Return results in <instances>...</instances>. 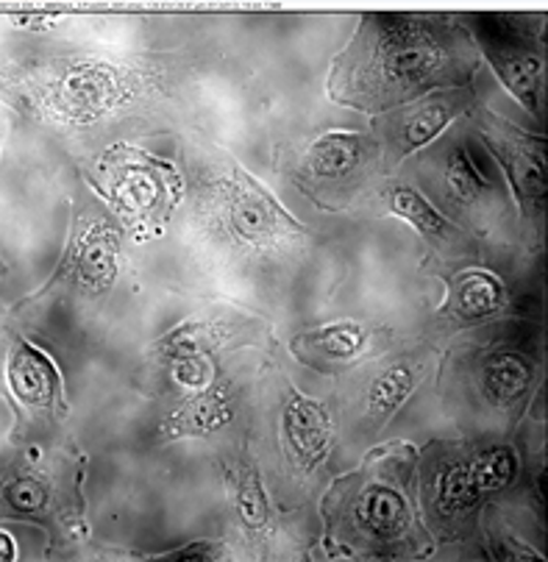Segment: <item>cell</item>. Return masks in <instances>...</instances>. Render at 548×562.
<instances>
[{"label":"cell","mask_w":548,"mask_h":562,"mask_svg":"<svg viewBox=\"0 0 548 562\" xmlns=\"http://www.w3.org/2000/svg\"><path fill=\"white\" fill-rule=\"evenodd\" d=\"M332 424L321 404L306 398H295L284 415V437L287 446L295 457L306 462L321 460L328 446Z\"/></svg>","instance_id":"obj_1"},{"label":"cell","mask_w":548,"mask_h":562,"mask_svg":"<svg viewBox=\"0 0 548 562\" xmlns=\"http://www.w3.org/2000/svg\"><path fill=\"white\" fill-rule=\"evenodd\" d=\"M226 420H232V404L226 401V395L201 393L161 424L159 437L161 440H176V437L209 435V431L221 429Z\"/></svg>","instance_id":"obj_2"},{"label":"cell","mask_w":548,"mask_h":562,"mask_svg":"<svg viewBox=\"0 0 548 562\" xmlns=\"http://www.w3.org/2000/svg\"><path fill=\"white\" fill-rule=\"evenodd\" d=\"M9 382L25 404H54L56 390H59L54 366L29 346L14 353L12 366H9Z\"/></svg>","instance_id":"obj_3"},{"label":"cell","mask_w":548,"mask_h":562,"mask_svg":"<svg viewBox=\"0 0 548 562\" xmlns=\"http://www.w3.org/2000/svg\"><path fill=\"white\" fill-rule=\"evenodd\" d=\"M357 515L370 532L388 538V535H395L404 529L406 504L395 491H388V487H368L365 496L359 498Z\"/></svg>","instance_id":"obj_4"},{"label":"cell","mask_w":548,"mask_h":562,"mask_svg":"<svg viewBox=\"0 0 548 562\" xmlns=\"http://www.w3.org/2000/svg\"><path fill=\"white\" fill-rule=\"evenodd\" d=\"M526 384H529V371L515 357L493 359L484 371V395L493 404H510L524 393Z\"/></svg>","instance_id":"obj_5"},{"label":"cell","mask_w":548,"mask_h":562,"mask_svg":"<svg viewBox=\"0 0 548 562\" xmlns=\"http://www.w3.org/2000/svg\"><path fill=\"white\" fill-rule=\"evenodd\" d=\"M412 387H415V376H412L410 368L406 366L390 368L388 373H382V376L370 384V393H368L370 415H376V418H390V415L404 404V398L410 395Z\"/></svg>","instance_id":"obj_6"},{"label":"cell","mask_w":548,"mask_h":562,"mask_svg":"<svg viewBox=\"0 0 548 562\" xmlns=\"http://www.w3.org/2000/svg\"><path fill=\"white\" fill-rule=\"evenodd\" d=\"M388 204L393 215H399L401 221H410L417 232H424L426 237H440L446 232V221L443 215H437L432 210V204H426L424 198L417 195L412 187H393L388 192Z\"/></svg>","instance_id":"obj_7"},{"label":"cell","mask_w":548,"mask_h":562,"mask_svg":"<svg viewBox=\"0 0 548 562\" xmlns=\"http://www.w3.org/2000/svg\"><path fill=\"white\" fill-rule=\"evenodd\" d=\"M232 479L234 487V504H237V513L243 518V524L248 529H265L270 518L268 496H265L262 485H259V473L257 471H239L237 476Z\"/></svg>","instance_id":"obj_8"},{"label":"cell","mask_w":548,"mask_h":562,"mask_svg":"<svg viewBox=\"0 0 548 562\" xmlns=\"http://www.w3.org/2000/svg\"><path fill=\"white\" fill-rule=\"evenodd\" d=\"M359 159V139L357 137H326L312 150V170L326 179L346 176Z\"/></svg>","instance_id":"obj_9"},{"label":"cell","mask_w":548,"mask_h":562,"mask_svg":"<svg viewBox=\"0 0 548 562\" xmlns=\"http://www.w3.org/2000/svg\"><path fill=\"white\" fill-rule=\"evenodd\" d=\"M495 70L501 72L504 85L521 98L529 109L537 103V87H540V61L535 56H510V59L495 61Z\"/></svg>","instance_id":"obj_10"},{"label":"cell","mask_w":548,"mask_h":562,"mask_svg":"<svg viewBox=\"0 0 548 562\" xmlns=\"http://www.w3.org/2000/svg\"><path fill=\"white\" fill-rule=\"evenodd\" d=\"M501 290L490 276H466L459 284L457 310L466 317H482L499 310Z\"/></svg>","instance_id":"obj_11"},{"label":"cell","mask_w":548,"mask_h":562,"mask_svg":"<svg viewBox=\"0 0 548 562\" xmlns=\"http://www.w3.org/2000/svg\"><path fill=\"white\" fill-rule=\"evenodd\" d=\"M473 482L479 491H499L507 487L515 476V457L510 449H490L471 465Z\"/></svg>","instance_id":"obj_12"},{"label":"cell","mask_w":548,"mask_h":562,"mask_svg":"<svg viewBox=\"0 0 548 562\" xmlns=\"http://www.w3.org/2000/svg\"><path fill=\"white\" fill-rule=\"evenodd\" d=\"M479 496V487L473 482L471 468H451L446 476L440 479V509L446 515L462 513L471 507Z\"/></svg>","instance_id":"obj_13"},{"label":"cell","mask_w":548,"mask_h":562,"mask_svg":"<svg viewBox=\"0 0 548 562\" xmlns=\"http://www.w3.org/2000/svg\"><path fill=\"white\" fill-rule=\"evenodd\" d=\"M446 181H448V190H451L454 198H459L462 204L477 201L479 190H482L484 184V179L477 173V168H473L471 156H468L462 148H457L451 156H448Z\"/></svg>","instance_id":"obj_14"},{"label":"cell","mask_w":548,"mask_h":562,"mask_svg":"<svg viewBox=\"0 0 548 562\" xmlns=\"http://www.w3.org/2000/svg\"><path fill=\"white\" fill-rule=\"evenodd\" d=\"M310 340L328 357H354L362 348L365 331L357 324H334L310 335Z\"/></svg>","instance_id":"obj_15"},{"label":"cell","mask_w":548,"mask_h":562,"mask_svg":"<svg viewBox=\"0 0 548 562\" xmlns=\"http://www.w3.org/2000/svg\"><path fill=\"white\" fill-rule=\"evenodd\" d=\"M448 120H451V112H448L446 106H440V103L426 106L424 112H417L415 117L410 120V126H406V148H424L426 143H432V139L448 126Z\"/></svg>","instance_id":"obj_16"},{"label":"cell","mask_w":548,"mask_h":562,"mask_svg":"<svg viewBox=\"0 0 548 562\" xmlns=\"http://www.w3.org/2000/svg\"><path fill=\"white\" fill-rule=\"evenodd\" d=\"M176 379H179L181 384H187V387L203 390L206 387V366H203L195 353H187V357H181L179 362H176Z\"/></svg>","instance_id":"obj_17"},{"label":"cell","mask_w":548,"mask_h":562,"mask_svg":"<svg viewBox=\"0 0 548 562\" xmlns=\"http://www.w3.org/2000/svg\"><path fill=\"white\" fill-rule=\"evenodd\" d=\"M9 498H12V504L18 509H40L42 502H45V493H42V487L36 485V482L23 479V482H18V485L9 491Z\"/></svg>","instance_id":"obj_18"},{"label":"cell","mask_w":548,"mask_h":562,"mask_svg":"<svg viewBox=\"0 0 548 562\" xmlns=\"http://www.w3.org/2000/svg\"><path fill=\"white\" fill-rule=\"evenodd\" d=\"M209 549H212V546H190L187 551H176V554H167L165 560H206Z\"/></svg>","instance_id":"obj_19"},{"label":"cell","mask_w":548,"mask_h":562,"mask_svg":"<svg viewBox=\"0 0 548 562\" xmlns=\"http://www.w3.org/2000/svg\"><path fill=\"white\" fill-rule=\"evenodd\" d=\"M0 543H3V560H14V540L3 532L0 535Z\"/></svg>","instance_id":"obj_20"}]
</instances>
